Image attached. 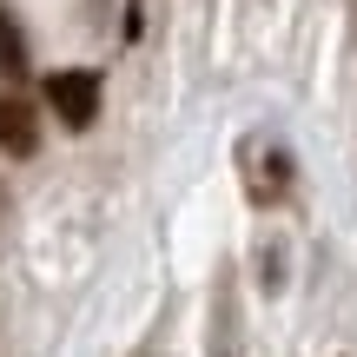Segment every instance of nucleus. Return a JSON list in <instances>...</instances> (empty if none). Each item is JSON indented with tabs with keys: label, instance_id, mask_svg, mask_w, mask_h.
I'll use <instances>...</instances> for the list:
<instances>
[{
	"label": "nucleus",
	"instance_id": "nucleus-3",
	"mask_svg": "<svg viewBox=\"0 0 357 357\" xmlns=\"http://www.w3.org/2000/svg\"><path fill=\"white\" fill-rule=\"evenodd\" d=\"M0 73H13V79L26 73V47H20V26H13V13H0Z\"/></svg>",
	"mask_w": 357,
	"mask_h": 357
},
{
	"label": "nucleus",
	"instance_id": "nucleus-2",
	"mask_svg": "<svg viewBox=\"0 0 357 357\" xmlns=\"http://www.w3.org/2000/svg\"><path fill=\"white\" fill-rule=\"evenodd\" d=\"M0 153L7 159H33L40 153V113L20 93H0Z\"/></svg>",
	"mask_w": 357,
	"mask_h": 357
},
{
	"label": "nucleus",
	"instance_id": "nucleus-4",
	"mask_svg": "<svg viewBox=\"0 0 357 357\" xmlns=\"http://www.w3.org/2000/svg\"><path fill=\"white\" fill-rule=\"evenodd\" d=\"M212 318H218L212 357H231V278H218V305H212Z\"/></svg>",
	"mask_w": 357,
	"mask_h": 357
},
{
	"label": "nucleus",
	"instance_id": "nucleus-1",
	"mask_svg": "<svg viewBox=\"0 0 357 357\" xmlns=\"http://www.w3.org/2000/svg\"><path fill=\"white\" fill-rule=\"evenodd\" d=\"M40 100H47V113L60 119L66 132H86L93 119H100V73H79V66L47 73L40 79Z\"/></svg>",
	"mask_w": 357,
	"mask_h": 357
}]
</instances>
